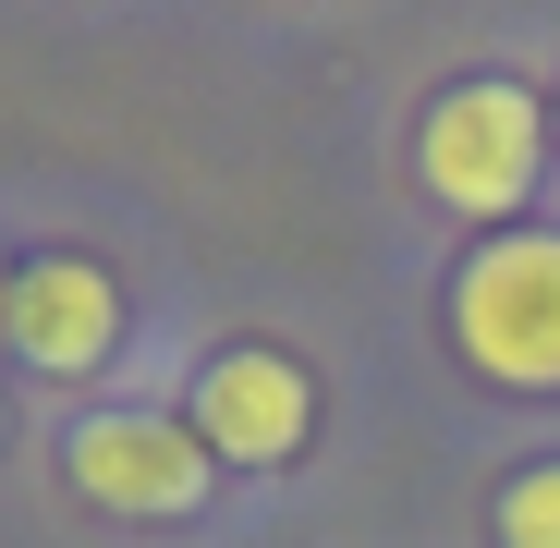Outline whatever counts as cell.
Masks as SVG:
<instances>
[{"label": "cell", "instance_id": "1", "mask_svg": "<svg viewBox=\"0 0 560 548\" xmlns=\"http://www.w3.org/2000/svg\"><path fill=\"white\" fill-rule=\"evenodd\" d=\"M451 341L500 390H560V232H500L451 281Z\"/></svg>", "mask_w": 560, "mask_h": 548}, {"label": "cell", "instance_id": "2", "mask_svg": "<svg viewBox=\"0 0 560 548\" xmlns=\"http://www.w3.org/2000/svg\"><path fill=\"white\" fill-rule=\"evenodd\" d=\"M536 159H548V123L524 85L476 73V85H451V98L427 110V196L463 208V220H512L536 196Z\"/></svg>", "mask_w": 560, "mask_h": 548}, {"label": "cell", "instance_id": "5", "mask_svg": "<svg viewBox=\"0 0 560 548\" xmlns=\"http://www.w3.org/2000/svg\"><path fill=\"white\" fill-rule=\"evenodd\" d=\"M0 329H13L25 365L85 378V365H110V341H122V293H110V268H85V256H37L25 281L0 293Z\"/></svg>", "mask_w": 560, "mask_h": 548}, {"label": "cell", "instance_id": "4", "mask_svg": "<svg viewBox=\"0 0 560 548\" xmlns=\"http://www.w3.org/2000/svg\"><path fill=\"white\" fill-rule=\"evenodd\" d=\"M317 427V390H305V365L293 353H208V378H196V439H208V464H293Z\"/></svg>", "mask_w": 560, "mask_h": 548}, {"label": "cell", "instance_id": "6", "mask_svg": "<svg viewBox=\"0 0 560 548\" xmlns=\"http://www.w3.org/2000/svg\"><path fill=\"white\" fill-rule=\"evenodd\" d=\"M500 548H560V464H524L500 488Z\"/></svg>", "mask_w": 560, "mask_h": 548}, {"label": "cell", "instance_id": "3", "mask_svg": "<svg viewBox=\"0 0 560 548\" xmlns=\"http://www.w3.org/2000/svg\"><path fill=\"white\" fill-rule=\"evenodd\" d=\"M73 488L98 500V512L183 524V512L208 500V439L183 427V415H147V403H122V415H85V427H73Z\"/></svg>", "mask_w": 560, "mask_h": 548}]
</instances>
